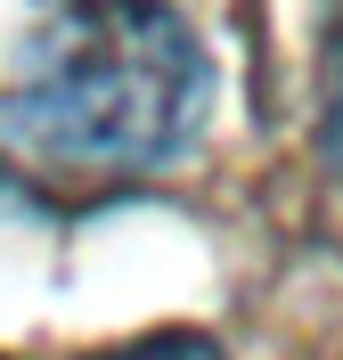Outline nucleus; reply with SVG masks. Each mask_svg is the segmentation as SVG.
I'll return each instance as SVG.
<instances>
[{
	"instance_id": "1",
	"label": "nucleus",
	"mask_w": 343,
	"mask_h": 360,
	"mask_svg": "<svg viewBox=\"0 0 343 360\" xmlns=\"http://www.w3.org/2000/svg\"><path fill=\"white\" fill-rule=\"evenodd\" d=\"M205 98L213 58L172 0H74L0 90V156L33 188L90 197L172 164Z\"/></svg>"
},
{
	"instance_id": "2",
	"label": "nucleus",
	"mask_w": 343,
	"mask_h": 360,
	"mask_svg": "<svg viewBox=\"0 0 343 360\" xmlns=\"http://www.w3.org/2000/svg\"><path fill=\"white\" fill-rule=\"evenodd\" d=\"M98 360H229L213 336H196V328H156V336H139V344H114V352Z\"/></svg>"
},
{
	"instance_id": "3",
	"label": "nucleus",
	"mask_w": 343,
	"mask_h": 360,
	"mask_svg": "<svg viewBox=\"0 0 343 360\" xmlns=\"http://www.w3.org/2000/svg\"><path fill=\"white\" fill-rule=\"evenodd\" d=\"M327 164L343 172V107H335V123H327Z\"/></svg>"
}]
</instances>
